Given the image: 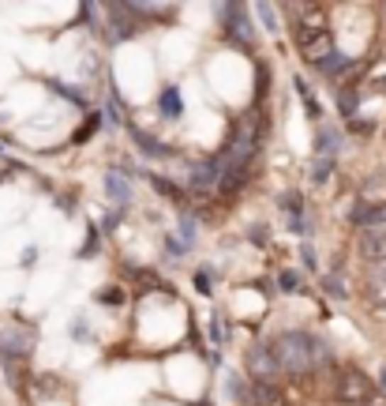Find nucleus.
Masks as SVG:
<instances>
[{
  "label": "nucleus",
  "instance_id": "obj_1",
  "mask_svg": "<svg viewBox=\"0 0 386 406\" xmlns=\"http://www.w3.org/2000/svg\"><path fill=\"white\" fill-rule=\"evenodd\" d=\"M292 42H297V53L308 64H323L330 53H334V38L326 31V16L319 8H308L300 23H292Z\"/></svg>",
  "mask_w": 386,
  "mask_h": 406
},
{
  "label": "nucleus",
  "instance_id": "obj_2",
  "mask_svg": "<svg viewBox=\"0 0 386 406\" xmlns=\"http://www.w3.org/2000/svg\"><path fill=\"white\" fill-rule=\"evenodd\" d=\"M270 350H274L277 365H282V373L300 376V373H311V369H315L311 335H304V331H285V335H277L274 343H270Z\"/></svg>",
  "mask_w": 386,
  "mask_h": 406
},
{
  "label": "nucleus",
  "instance_id": "obj_3",
  "mask_svg": "<svg viewBox=\"0 0 386 406\" xmlns=\"http://www.w3.org/2000/svg\"><path fill=\"white\" fill-rule=\"evenodd\" d=\"M334 399L345 402V406H364V402H375V388H371V380L353 369V365H341V369L334 373Z\"/></svg>",
  "mask_w": 386,
  "mask_h": 406
},
{
  "label": "nucleus",
  "instance_id": "obj_4",
  "mask_svg": "<svg viewBox=\"0 0 386 406\" xmlns=\"http://www.w3.org/2000/svg\"><path fill=\"white\" fill-rule=\"evenodd\" d=\"M218 19H221V31L229 34L236 46L255 49V31H251V19H248V8L244 4H221L218 8Z\"/></svg>",
  "mask_w": 386,
  "mask_h": 406
},
{
  "label": "nucleus",
  "instance_id": "obj_5",
  "mask_svg": "<svg viewBox=\"0 0 386 406\" xmlns=\"http://www.w3.org/2000/svg\"><path fill=\"white\" fill-rule=\"evenodd\" d=\"M248 373L255 384H277V373H282V365H277L274 350L270 346H255L248 353Z\"/></svg>",
  "mask_w": 386,
  "mask_h": 406
},
{
  "label": "nucleus",
  "instance_id": "obj_6",
  "mask_svg": "<svg viewBox=\"0 0 386 406\" xmlns=\"http://www.w3.org/2000/svg\"><path fill=\"white\" fill-rule=\"evenodd\" d=\"M241 406H285V388H277V384H255V380H251L248 395H244Z\"/></svg>",
  "mask_w": 386,
  "mask_h": 406
},
{
  "label": "nucleus",
  "instance_id": "obj_7",
  "mask_svg": "<svg viewBox=\"0 0 386 406\" xmlns=\"http://www.w3.org/2000/svg\"><path fill=\"white\" fill-rule=\"evenodd\" d=\"M360 256L371 260V264H386V233L364 230V237H360Z\"/></svg>",
  "mask_w": 386,
  "mask_h": 406
},
{
  "label": "nucleus",
  "instance_id": "obj_8",
  "mask_svg": "<svg viewBox=\"0 0 386 406\" xmlns=\"http://www.w3.org/2000/svg\"><path fill=\"white\" fill-rule=\"evenodd\" d=\"M315 143H319V159H334V154L341 151V132H338V128H330V124H323Z\"/></svg>",
  "mask_w": 386,
  "mask_h": 406
},
{
  "label": "nucleus",
  "instance_id": "obj_9",
  "mask_svg": "<svg viewBox=\"0 0 386 406\" xmlns=\"http://www.w3.org/2000/svg\"><path fill=\"white\" fill-rule=\"evenodd\" d=\"M105 188H109V196H113V200L121 203V207L131 200V185H128V177L121 173V169H113V173L105 177Z\"/></svg>",
  "mask_w": 386,
  "mask_h": 406
},
{
  "label": "nucleus",
  "instance_id": "obj_10",
  "mask_svg": "<svg viewBox=\"0 0 386 406\" xmlns=\"http://www.w3.org/2000/svg\"><path fill=\"white\" fill-rule=\"evenodd\" d=\"M131 136H136V143H139V151L146 154V159H169V147H165V143H158V139H150V136H146V132H139V128H131Z\"/></svg>",
  "mask_w": 386,
  "mask_h": 406
},
{
  "label": "nucleus",
  "instance_id": "obj_11",
  "mask_svg": "<svg viewBox=\"0 0 386 406\" xmlns=\"http://www.w3.org/2000/svg\"><path fill=\"white\" fill-rule=\"evenodd\" d=\"M349 68H353V60L345 57V53H338V49H334V53H330L323 64H319V72H323V75H330V80H341V75L349 72Z\"/></svg>",
  "mask_w": 386,
  "mask_h": 406
},
{
  "label": "nucleus",
  "instance_id": "obj_12",
  "mask_svg": "<svg viewBox=\"0 0 386 406\" xmlns=\"http://www.w3.org/2000/svg\"><path fill=\"white\" fill-rule=\"evenodd\" d=\"M356 102H360V87H353V83H345V87H338V109H341V117H356Z\"/></svg>",
  "mask_w": 386,
  "mask_h": 406
},
{
  "label": "nucleus",
  "instance_id": "obj_13",
  "mask_svg": "<svg viewBox=\"0 0 386 406\" xmlns=\"http://www.w3.org/2000/svg\"><path fill=\"white\" fill-rule=\"evenodd\" d=\"M382 218H386V207H375V203H360L353 211L356 226H375V222H382Z\"/></svg>",
  "mask_w": 386,
  "mask_h": 406
},
{
  "label": "nucleus",
  "instance_id": "obj_14",
  "mask_svg": "<svg viewBox=\"0 0 386 406\" xmlns=\"http://www.w3.org/2000/svg\"><path fill=\"white\" fill-rule=\"evenodd\" d=\"M292 87H297V95H300V102L304 106H308V117L311 121H319V117H323V106H319V98H315V90L304 83V80H292Z\"/></svg>",
  "mask_w": 386,
  "mask_h": 406
},
{
  "label": "nucleus",
  "instance_id": "obj_15",
  "mask_svg": "<svg viewBox=\"0 0 386 406\" xmlns=\"http://www.w3.org/2000/svg\"><path fill=\"white\" fill-rule=\"evenodd\" d=\"M158 109H162L169 121H172V117H180V109H184V106H180V90H177V87H165L162 98H158Z\"/></svg>",
  "mask_w": 386,
  "mask_h": 406
},
{
  "label": "nucleus",
  "instance_id": "obj_16",
  "mask_svg": "<svg viewBox=\"0 0 386 406\" xmlns=\"http://www.w3.org/2000/svg\"><path fill=\"white\" fill-rule=\"evenodd\" d=\"M150 185H154V192H162L165 200H172V203H180V207H184V188H177L169 177H150Z\"/></svg>",
  "mask_w": 386,
  "mask_h": 406
},
{
  "label": "nucleus",
  "instance_id": "obj_17",
  "mask_svg": "<svg viewBox=\"0 0 386 406\" xmlns=\"http://www.w3.org/2000/svg\"><path fill=\"white\" fill-rule=\"evenodd\" d=\"M109 16H116V19H121V16H131V4H109ZM128 34H136V23H116V38H128Z\"/></svg>",
  "mask_w": 386,
  "mask_h": 406
},
{
  "label": "nucleus",
  "instance_id": "obj_18",
  "mask_svg": "<svg viewBox=\"0 0 386 406\" xmlns=\"http://www.w3.org/2000/svg\"><path fill=\"white\" fill-rule=\"evenodd\" d=\"M177 241H180V248H184V252H192V245H195V218H192V215H184V218H180Z\"/></svg>",
  "mask_w": 386,
  "mask_h": 406
},
{
  "label": "nucleus",
  "instance_id": "obj_19",
  "mask_svg": "<svg viewBox=\"0 0 386 406\" xmlns=\"http://www.w3.org/2000/svg\"><path fill=\"white\" fill-rule=\"evenodd\" d=\"M368 301H371L375 309H386V282H382V279H371V282H368Z\"/></svg>",
  "mask_w": 386,
  "mask_h": 406
},
{
  "label": "nucleus",
  "instance_id": "obj_20",
  "mask_svg": "<svg viewBox=\"0 0 386 406\" xmlns=\"http://www.w3.org/2000/svg\"><path fill=\"white\" fill-rule=\"evenodd\" d=\"M323 290L334 297V301H345V297H349V290H345V282L338 279V274H326V279H323Z\"/></svg>",
  "mask_w": 386,
  "mask_h": 406
},
{
  "label": "nucleus",
  "instance_id": "obj_21",
  "mask_svg": "<svg viewBox=\"0 0 386 406\" xmlns=\"http://www.w3.org/2000/svg\"><path fill=\"white\" fill-rule=\"evenodd\" d=\"M330 173H334V159H319L315 169H311V181H315V185H326Z\"/></svg>",
  "mask_w": 386,
  "mask_h": 406
},
{
  "label": "nucleus",
  "instance_id": "obj_22",
  "mask_svg": "<svg viewBox=\"0 0 386 406\" xmlns=\"http://www.w3.org/2000/svg\"><path fill=\"white\" fill-rule=\"evenodd\" d=\"M101 305H124V290H116V286H109V290H101L98 294Z\"/></svg>",
  "mask_w": 386,
  "mask_h": 406
},
{
  "label": "nucleus",
  "instance_id": "obj_23",
  "mask_svg": "<svg viewBox=\"0 0 386 406\" xmlns=\"http://www.w3.org/2000/svg\"><path fill=\"white\" fill-rule=\"evenodd\" d=\"M229 395H233L236 402H244V395H248V384H244V380L236 376V373L229 376Z\"/></svg>",
  "mask_w": 386,
  "mask_h": 406
},
{
  "label": "nucleus",
  "instance_id": "obj_24",
  "mask_svg": "<svg viewBox=\"0 0 386 406\" xmlns=\"http://www.w3.org/2000/svg\"><path fill=\"white\" fill-rule=\"evenodd\" d=\"M53 90H57V95H64V98H68V102H75V106H83V95H79V90H68V87H60V83H53Z\"/></svg>",
  "mask_w": 386,
  "mask_h": 406
},
{
  "label": "nucleus",
  "instance_id": "obj_25",
  "mask_svg": "<svg viewBox=\"0 0 386 406\" xmlns=\"http://www.w3.org/2000/svg\"><path fill=\"white\" fill-rule=\"evenodd\" d=\"M98 124H101V117L94 113V117H90V121H87V124H83V128H79V132H75V139H87L90 132H98Z\"/></svg>",
  "mask_w": 386,
  "mask_h": 406
},
{
  "label": "nucleus",
  "instance_id": "obj_26",
  "mask_svg": "<svg viewBox=\"0 0 386 406\" xmlns=\"http://www.w3.org/2000/svg\"><path fill=\"white\" fill-rule=\"evenodd\" d=\"M210 338H214V343H221V338H225V327H221V320H214V324H210Z\"/></svg>",
  "mask_w": 386,
  "mask_h": 406
},
{
  "label": "nucleus",
  "instance_id": "obj_27",
  "mask_svg": "<svg viewBox=\"0 0 386 406\" xmlns=\"http://www.w3.org/2000/svg\"><path fill=\"white\" fill-rule=\"evenodd\" d=\"M349 128H353V132H360V136L371 132V124H368V121H349Z\"/></svg>",
  "mask_w": 386,
  "mask_h": 406
},
{
  "label": "nucleus",
  "instance_id": "obj_28",
  "mask_svg": "<svg viewBox=\"0 0 386 406\" xmlns=\"http://www.w3.org/2000/svg\"><path fill=\"white\" fill-rule=\"evenodd\" d=\"M282 286H285V290H297L300 282H297V274H289V271H285V274H282Z\"/></svg>",
  "mask_w": 386,
  "mask_h": 406
},
{
  "label": "nucleus",
  "instance_id": "obj_29",
  "mask_svg": "<svg viewBox=\"0 0 386 406\" xmlns=\"http://www.w3.org/2000/svg\"><path fill=\"white\" fill-rule=\"evenodd\" d=\"M109 121H116V124L124 121V117H121V106H116V102H109Z\"/></svg>",
  "mask_w": 386,
  "mask_h": 406
},
{
  "label": "nucleus",
  "instance_id": "obj_30",
  "mask_svg": "<svg viewBox=\"0 0 386 406\" xmlns=\"http://www.w3.org/2000/svg\"><path fill=\"white\" fill-rule=\"evenodd\" d=\"M195 286H199L203 294H210V274H199V279H195Z\"/></svg>",
  "mask_w": 386,
  "mask_h": 406
},
{
  "label": "nucleus",
  "instance_id": "obj_31",
  "mask_svg": "<svg viewBox=\"0 0 386 406\" xmlns=\"http://www.w3.org/2000/svg\"><path fill=\"white\" fill-rule=\"evenodd\" d=\"M375 87H379V90H386V75H379V80H375Z\"/></svg>",
  "mask_w": 386,
  "mask_h": 406
},
{
  "label": "nucleus",
  "instance_id": "obj_32",
  "mask_svg": "<svg viewBox=\"0 0 386 406\" xmlns=\"http://www.w3.org/2000/svg\"><path fill=\"white\" fill-rule=\"evenodd\" d=\"M382 391H386V369H382Z\"/></svg>",
  "mask_w": 386,
  "mask_h": 406
}]
</instances>
